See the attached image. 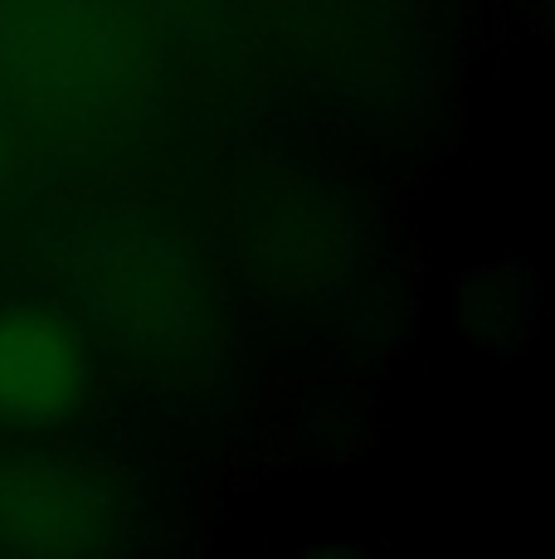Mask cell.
Segmentation results:
<instances>
[{
	"instance_id": "obj_1",
	"label": "cell",
	"mask_w": 555,
	"mask_h": 559,
	"mask_svg": "<svg viewBox=\"0 0 555 559\" xmlns=\"http://www.w3.org/2000/svg\"><path fill=\"white\" fill-rule=\"evenodd\" d=\"M113 540V511L88 477L59 462H0V545L25 555H88Z\"/></svg>"
},
{
	"instance_id": "obj_2",
	"label": "cell",
	"mask_w": 555,
	"mask_h": 559,
	"mask_svg": "<svg viewBox=\"0 0 555 559\" xmlns=\"http://www.w3.org/2000/svg\"><path fill=\"white\" fill-rule=\"evenodd\" d=\"M88 390V350L55 311H0V418L45 428L69 418Z\"/></svg>"
}]
</instances>
